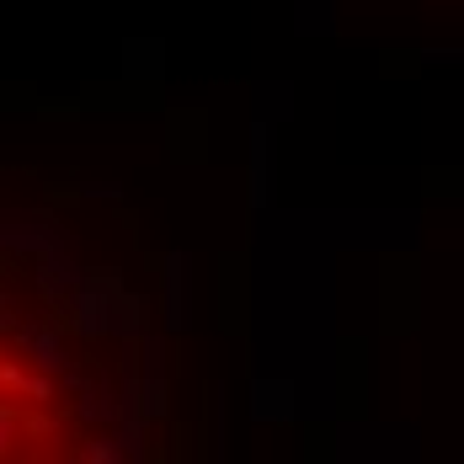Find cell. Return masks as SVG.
Wrapping results in <instances>:
<instances>
[{"label": "cell", "instance_id": "1", "mask_svg": "<svg viewBox=\"0 0 464 464\" xmlns=\"http://www.w3.org/2000/svg\"><path fill=\"white\" fill-rule=\"evenodd\" d=\"M27 347H33V363H44V369H59V363H64L53 331H27Z\"/></svg>", "mask_w": 464, "mask_h": 464}, {"label": "cell", "instance_id": "2", "mask_svg": "<svg viewBox=\"0 0 464 464\" xmlns=\"http://www.w3.org/2000/svg\"><path fill=\"white\" fill-rule=\"evenodd\" d=\"M11 443H16V411L0 401V449H11Z\"/></svg>", "mask_w": 464, "mask_h": 464}]
</instances>
